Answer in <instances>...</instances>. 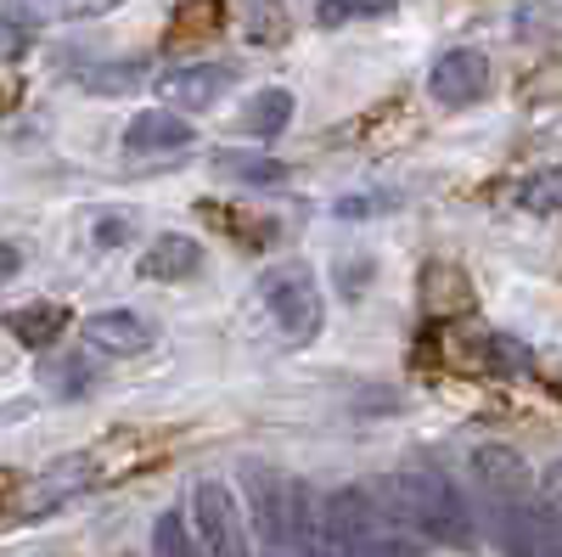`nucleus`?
<instances>
[{
    "mask_svg": "<svg viewBox=\"0 0 562 557\" xmlns=\"http://www.w3.org/2000/svg\"><path fill=\"white\" fill-rule=\"evenodd\" d=\"M310 546L321 557H411L394 513L371 490H333L310 513Z\"/></svg>",
    "mask_w": 562,
    "mask_h": 557,
    "instance_id": "obj_1",
    "label": "nucleus"
},
{
    "mask_svg": "<svg viewBox=\"0 0 562 557\" xmlns=\"http://www.w3.org/2000/svg\"><path fill=\"white\" fill-rule=\"evenodd\" d=\"M383 506L416 530L434 546H473V513H467L461 490L450 484V474H439L434 461H411L383 484Z\"/></svg>",
    "mask_w": 562,
    "mask_h": 557,
    "instance_id": "obj_2",
    "label": "nucleus"
},
{
    "mask_svg": "<svg viewBox=\"0 0 562 557\" xmlns=\"http://www.w3.org/2000/svg\"><path fill=\"white\" fill-rule=\"evenodd\" d=\"M243 495H248V513H254V530L265 541L270 557H293L310 546V513L315 501L304 495L299 479L265 468V461H254V468H243Z\"/></svg>",
    "mask_w": 562,
    "mask_h": 557,
    "instance_id": "obj_3",
    "label": "nucleus"
},
{
    "mask_svg": "<svg viewBox=\"0 0 562 557\" xmlns=\"http://www.w3.org/2000/svg\"><path fill=\"white\" fill-rule=\"evenodd\" d=\"M495 495V530L506 557H562V513L551 501H535L529 484L490 490Z\"/></svg>",
    "mask_w": 562,
    "mask_h": 557,
    "instance_id": "obj_4",
    "label": "nucleus"
},
{
    "mask_svg": "<svg viewBox=\"0 0 562 557\" xmlns=\"http://www.w3.org/2000/svg\"><path fill=\"white\" fill-rule=\"evenodd\" d=\"M259 304L276 321L281 344H310L321 333V288H315V276L304 265L270 270L265 282H259Z\"/></svg>",
    "mask_w": 562,
    "mask_h": 557,
    "instance_id": "obj_5",
    "label": "nucleus"
},
{
    "mask_svg": "<svg viewBox=\"0 0 562 557\" xmlns=\"http://www.w3.org/2000/svg\"><path fill=\"white\" fill-rule=\"evenodd\" d=\"M192 530L209 546V557H248V535H243V513H237V495L225 484L203 479L192 484Z\"/></svg>",
    "mask_w": 562,
    "mask_h": 557,
    "instance_id": "obj_6",
    "label": "nucleus"
},
{
    "mask_svg": "<svg viewBox=\"0 0 562 557\" xmlns=\"http://www.w3.org/2000/svg\"><path fill=\"white\" fill-rule=\"evenodd\" d=\"M428 90H434V102H445V108L479 102L484 90H490V57L473 52V45H456V52H445V57L434 63Z\"/></svg>",
    "mask_w": 562,
    "mask_h": 557,
    "instance_id": "obj_7",
    "label": "nucleus"
},
{
    "mask_svg": "<svg viewBox=\"0 0 562 557\" xmlns=\"http://www.w3.org/2000/svg\"><path fill=\"white\" fill-rule=\"evenodd\" d=\"M237 85V74H231L225 63H192V68H169L164 79H158V97L169 102V108H192V113H203V108H214L225 90Z\"/></svg>",
    "mask_w": 562,
    "mask_h": 557,
    "instance_id": "obj_8",
    "label": "nucleus"
},
{
    "mask_svg": "<svg viewBox=\"0 0 562 557\" xmlns=\"http://www.w3.org/2000/svg\"><path fill=\"white\" fill-rule=\"evenodd\" d=\"M192 147V124H186L175 108H147L135 113L130 130H124V153L130 158H169V153H186Z\"/></svg>",
    "mask_w": 562,
    "mask_h": 557,
    "instance_id": "obj_9",
    "label": "nucleus"
},
{
    "mask_svg": "<svg viewBox=\"0 0 562 557\" xmlns=\"http://www.w3.org/2000/svg\"><path fill=\"white\" fill-rule=\"evenodd\" d=\"M85 344L102 355H140L153 344V321H140L135 310H97L85 315Z\"/></svg>",
    "mask_w": 562,
    "mask_h": 557,
    "instance_id": "obj_10",
    "label": "nucleus"
},
{
    "mask_svg": "<svg viewBox=\"0 0 562 557\" xmlns=\"http://www.w3.org/2000/svg\"><path fill=\"white\" fill-rule=\"evenodd\" d=\"M192 270H203V248L192 237H180V231H164L140 254V276H153V282H186Z\"/></svg>",
    "mask_w": 562,
    "mask_h": 557,
    "instance_id": "obj_11",
    "label": "nucleus"
},
{
    "mask_svg": "<svg viewBox=\"0 0 562 557\" xmlns=\"http://www.w3.org/2000/svg\"><path fill=\"white\" fill-rule=\"evenodd\" d=\"M7 333L23 344V349H52L63 333H68V310L52 304V299H40V304H23L7 315Z\"/></svg>",
    "mask_w": 562,
    "mask_h": 557,
    "instance_id": "obj_12",
    "label": "nucleus"
},
{
    "mask_svg": "<svg viewBox=\"0 0 562 557\" xmlns=\"http://www.w3.org/2000/svg\"><path fill=\"white\" fill-rule=\"evenodd\" d=\"M288 124H293V90H281V85L259 90V97L248 102V113H243L248 135H281Z\"/></svg>",
    "mask_w": 562,
    "mask_h": 557,
    "instance_id": "obj_13",
    "label": "nucleus"
},
{
    "mask_svg": "<svg viewBox=\"0 0 562 557\" xmlns=\"http://www.w3.org/2000/svg\"><path fill=\"white\" fill-rule=\"evenodd\" d=\"M147 79V68L140 63H102V68H79L74 85L90 90V97H130V90Z\"/></svg>",
    "mask_w": 562,
    "mask_h": 557,
    "instance_id": "obj_14",
    "label": "nucleus"
},
{
    "mask_svg": "<svg viewBox=\"0 0 562 557\" xmlns=\"http://www.w3.org/2000/svg\"><path fill=\"white\" fill-rule=\"evenodd\" d=\"M124 7V0H12V12L34 18V23H52V18H102Z\"/></svg>",
    "mask_w": 562,
    "mask_h": 557,
    "instance_id": "obj_15",
    "label": "nucleus"
},
{
    "mask_svg": "<svg viewBox=\"0 0 562 557\" xmlns=\"http://www.w3.org/2000/svg\"><path fill=\"white\" fill-rule=\"evenodd\" d=\"M394 0H321L315 23L321 29H344V23H371V18H389Z\"/></svg>",
    "mask_w": 562,
    "mask_h": 557,
    "instance_id": "obj_16",
    "label": "nucleus"
},
{
    "mask_svg": "<svg viewBox=\"0 0 562 557\" xmlns=\"http://www.w3.org/2000/svg\"><path fill=\"white\" fill-rule=\"evenodd\" d=\"M518 203H524L529 214H562V164L529 175V180L518 186Z\"/></svg>",
    "mask_w": 562,
    "mask_h": 557,
    "instance_id": "obj_17",
    "label": "nucleus"
},
{
    "mask_svg": "<svg viewBox=\"0 0 562 557\" xmlns=\"http://www.w3.org/2000/svg\"><path fill=\"white\" fill-rule=\"evenodd\" d=\"M243 34H248L254 45L288 40V12H281L276 0H248V7H243Z\"/></svg>",
    "mask_w": 562,
    "mask_h": 557,
    "instance_id": "obj_18",
    "label": "nucleus"
},
{
    "mask_svg": "<svg viewBox=\"0 0 562 557\" xmlns=\"http://www.w3.org/2000/svg\"><path fill=\"white\" fill-rule=\"evenodd\" d=\"M220 169H225V175H237V180H254V186L288 180V164H281V158H254V153H225Z\"/></svg>",
    "mask_w": 562,
    "mask_h": 557,
    "instance_id": "obj_19",
    "label": "nucleus"
},
{
    "mask_svg": "<svg viewBox=\"0 0 562 557\" xmlns=\"http://www.w3.org/2000/svg\"><path fill=\"white\" fill-rule=\"evenodd\" d=\"M153 557H198L192 535H186V519L180 513H164L153 524Z\"/></svg>",
    "mask_w": 562,
    "mask_h": 557,
    "instance_id": "obj_20",
    "label": "nucleus"
},
{
    "mask_svg": "<svg viewBox=\"0 0 562 557\" xmlns=\"http://www.w3.org/2000/svg\"><path fill=\"white\" fill-rule=\"evenodd\" d=\"M90 378H97V371H90V360L68 355V360H57V371H52V389H57V394H85Z\"/></svg>",
    "mask_w": 562,
    "mask_h": 557,
    "instance_id": "obj_21",
    "label": "nucleus"
},
{
    "mask_svg": "<svg viewBox=\"0 0 562 557\" xmlns=\"http://www.w3.org/2000/svg\"><path fill=\"white\" fill-rule=\"evenodd\" d=\"M97 243H102V248H119V243H124V214L97 220Z\"/></svg>",
    "mask_w": 562,
    "mask_h": 557,
    "instance_id": "obj_22",
    "label": "nucleus"
},
{
    "mask_svg": "<svg viewBox=\"0 0 562 557\" xmlns=\"http://www.w3.org/2000/svg\"><path fill=\"white\" fill-rule=\"evenodd\" d=\"M18 265H23V254H18L12 243H0V282H7V276H18Z\"/></svg>",
    "mask_w": 562,
    "mask_h": 557,
    "instance_id": "obj_23",
    "label": "nucleus"
},
{
    "mask_svg": "<svg viewBox=\"0 0 562 557\" xmlns=\"http://www.w3.org/2000/svg\"><path fill=\"white\" fill-rule=\"evenodd\" d=\"M546 501H551L557 513H562V461H557V468L546 474Z\"/></svg>",
    "mask_w": 562,
    "mask_h": 557,
    "instance_id": "obj_24",
    "label": "nucleus"
}]
</instances>
